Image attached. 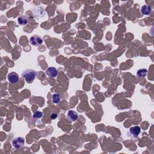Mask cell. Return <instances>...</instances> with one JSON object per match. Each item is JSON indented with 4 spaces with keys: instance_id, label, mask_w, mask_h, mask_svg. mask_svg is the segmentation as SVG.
Segmentation results:
<instances>
[{
    "instance_id": "obj_1",
    "label": "cell",
    "mask_w": 154,
    "mask_h": 154,
    "mask_svg": "<svg viewBox=\"0 0 154 154\" xmlns=\"http://www.w3.org/2000/svg\"><path fill=\"white\" fill-rule=\"evenodd\" d=\"M36 71L33 69H26L22 74V76L28 83H31L36 76Z\"/></svg>"
},
{
    "instance_id": "obj_2",
    "label": "cell",
    "mask_w": 154,
    "mask_h": 154,
    "mask_svg": "<svg viewBox=\"0 0 154 154\" xmlns=\"http://www.w3.org/2000/svg\"><path fill=\"white\" fill-rule=\"evenodd\" d=\"M25 144V139L22 137H16L12 140V145L16 149H20Z\"/></svg>"
},
{
    "instance_id": "obj_3",
    "label": "cell",
    "mask_w": 154,
    "mask_h": 154,
    "mask_svg": "<svg viewBox=\"0 0 154 154\" xmlns=\"http://www.w3.org/2000/svg\"><path fill=\"white\" fill-rule=\"evenodd\" d=\"M29 43L34 46H39L43 43L42 38L38 35H34L29 39Z\"/></svg>"
},
{
    "instance_id": "obj_4",
    "label": "cell",
    "mask_w": 154,
    "mask_h": 154,
    "mask_svg": "<svg viewBox=\"0 0 154 154\" xmlns=\"http://www.w3.org/2000/svg\"><path fill=\"white\" fill-rule=\"evenodd\" d=\"M141 132V128L139 126H135L130 128L129 131L127 133V135L129 137H137Z\"/></svg>"
},
{
    "instance_id": "obj_5",
    "label": "cell",
    "mask_w": 154,
    "mask_h": 154,
    "mask_svg": "<svg viewBox=\"0 0 154 154\" xmlns=\"http://www.w3.org/2000/svg\"><path fill=\"white\" fill-rule=\"evenodd\" d=\"M67 119L70 122H75L78 119V114L74 110H69L68 112Z\"/></svg>"
},
{
    "instance_id": "obj_6",
    "label": "cell",
    "mask_w": 154,
    "mask_h": 154,
    "mask_svg": "<svg viewBox=\"0 0 154 154\" xmlns=\"http://www.w3.org/2000/svg\"><path fill=\"white\" fill-rule=\"evenodd\" d=\"M7 78L9 82L11 84H16L17 82L19 81V77L18 74L15 72H10L8 76H7Z\"/></svg>"
},
{
    "instance_id": "obj_7",
    "label": "cell",
    "mask_w": 154,
    "mask_h": 154,
    "mask_svg": "<svg viewBox=\"0 0 154 154\" xmlns=\"http://www.w3.org/2000/svg\"><path fill=\"white\" fill-rule=\"evenodd\" d=\"M46 74L51 78H55L57 76V70L54 67H50L46 70Z\"/></svg>"
},
{
    "instance_id": "obj_8",
    "label": "cell",
    "mask_w": 154,
    "mask_h": 154,
    "mask_svg": "<svg viewBox=\"0 0 154 154\" xmlns=\"http://www.w3.org/2000/svg\"><path fill=\"white\" fill-rule=\"evenodd\" d=\"M152 8L149 5H144L141 8V12L144 15H149L152 13Z\"/></svg>"
},
{
    "instance_id": "obj_9",
    "label": "cell",
    "mask_w": 154,
    "mask_h": 154,
    "mask_svg": "<svg viewBox=\"0 0 154 154\" xmlns=\"http://www.w3.org/2000/svg\"><path fill=\"white\" fill-rule=\"evenodd\" d=\"M61 95L59 93H54L52 95V102L55 104H58L61 101Z\"/></svg>"
},
{
    "instance_id": "obj_10",
    "label": "cell",
    "mask_w": 154,
    "mask_h": 154,
    "mask_svg": "<svg viewBox=\"0 0 154 154\" xmlns=\"http://www.w3.org/2000/svg\"><path fill=\"white\" fill-rule=\"evenodd\" d=\"M17 22L21 25H26L28 23L27 17L24 15H21L17 18Z\"/></svg>"
},
{
    "instance_id": "obj_11",
    "label": "cell",
    "mask_w": 154,
    "mask_h": 154,
    "mask_svg": "<svg viewBox=\"0 0 154 154\" xmlns=\"http://www.w3.org/2000/svg\"><path fill=\"white\" fill-rule=\"evenodd\" d=\"M147 74V70L146 69H140L137 72V76L139 78H144Z\"/></svg>"
},
{
    "instance_id": "obj_12",
    "label": "cell",
    "mask_w": 154,
    "mask_h": 154,
    "mask_svg": "<svg viewBox=\"0 0 154 154\" xmlns=\"http://www.w3.org/2000/svg\"><path fill=\"white\" fill-rule=\"evenodd\" d=\"M42 116H43L42 112L37 111L34 112V113L33 115V118H34V119H40V118L42 117Z\"/></svg>"
},
{
    "instance_id": "obj_13",
    "label": "cell",
    "mask_w": 154,
    "mask_h": 154,
    "mask_svg": "<svg viewBox=\"0 0 154 154\" xmlns=\"http://www.w3.org/2000/svg\"><path fill=\"white\" fill-rule=\"evenodd\" d=\"M57 117V114L56 113V112H53V113H52L50 116V118L52 120L56 119Z\"/></svg>"
}]
</instances>
